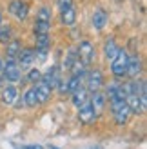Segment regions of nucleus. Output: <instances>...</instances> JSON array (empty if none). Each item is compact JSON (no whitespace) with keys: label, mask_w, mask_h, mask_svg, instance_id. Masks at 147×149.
<instances>
[{"label":"nucleus","mask_w":147,"mask_h":149,"mask_svg":"<svg viewBox=\"0 0 147 149\" xmlns=\"http://www.w3.org/2000/svg\"><path fill=\"white\" fill-rule=\"evenodd\" d=\"M109 104H111V109H113V116H114V122L118 125H123L129 120V115H131V109L127 107V104L123 98H109Z\"/></svg>","instance_id":"f257e3e1"},{"label":"nucleus","mask_w":147,"mask_h":149,"mask_svg":"<svg viewBox=\"0 0 147 149\" xmlns=\"http://www.w3.org/2000/svg\"><path fill=\"white\" fill-rule=\"evenodd\" d=\"M127 56L129 53L126 49H118V53L114 55V58L111 60V73L116 78L126 77V69H127Z\"/></svg>","instance_id":"f03ea898"},{"label":"nucleus","mask_w":147,"mask_h":149,"mask_svg":"<svg viewBox=\"0 0 147 149\" xmlns=\"http://www.w3.org/2000/svg\"><path fill=\"white\" fill-rule=\"evenodd\" d=\"M76 56L78 60L82 62L84 65H91L94 62V56H96V51H94V46L89 40L80 42V46L76 47Z\"/></svg>","instance_id":"7ed1b4c3"},{"label":"nucleus","mask_w":147,"mask_h":149,"mask_svg":"<svg viewBox=\"0 0 147 149\" xmlns=\"http://www.w3.org/2000/svg\"><path fill=\"white\" fill-rule=\"evenodd\" d=\"M20 65L17 62V58H7V62L4 64V71H2V77L7 82H18L20 80Z\"/></svg>","instance_id":"20e7f679"},{"label":"nucleus","mask_w":147,"mask_h":149,"mask_svg":"<svg viewBox=\"0 0 147 149\" xmlns=\"http://www.w3.org/2000/svg\"><path fill=\"white\" fill-rule=\"evenodd\" d=\"M85 84H87V91L89 93H96L100 91V87L104 86V74H102L100 69H93L87 73V78H85Z\"/></svg>","instance_id":"39448f33"},{"label":"nucleus","mask_w":147,"mask_h":149,"mask_svg":"<svg viewBox=\"0 0 147 149\" xmlns=\"http://www.w3.org/2000/svg\"><path fill=\"white\" fill-rule=\"evenodd\" d=\"M35 58H36V51L33 47H22L17 55V62L20 65V69H29L31 64L35 62Z\"/></svg>","instance_id":"423d86ee"},{"label":"nucleus","mask_w":147,"mask_h":149,"mask_svg":"<svg viewBox=\"0 0 147 149\" xmlns=\"http://www.w3.org/2000/svg\"><path fill=\"white\" fill-rule=\"evenodd\" d=\"M142 73V58L138 55H129L127 56V69L126 74H129L131 78H136Z\"/></svg>","instance_id":"0eeeda50"},{"label":"nucleus","mask_w":147,"mask_h":149,"mask_svg":"<svg viewBox=\"0 0 147 149\" xmlns=\"http://www.w3.org/2000/svg\"><path fill=\"white\" fill-rule=\"evenodd\" d=\"M9 13L15 15L18 20H26L27 13H29V6H27V2H22V0H13L9 4Z\"/></svg>","instance_id":"6e6552de"},{"label":"nucleus","mask_w":147,"mask_h":149,"mask_svg":"<svg viewBox=\"0 0 147 149\" xmlns=\"http://www.w3.org/2000/svg\"><path fill=\"white\" fill-rule=\"evenodd\" d=\"M78 118H80L82 124H91L94 118H96V113H94V109L89 102H85L84 106L78 107Z\"/></svg>","instance_id":"1a4fd4ad"},{"label":"nucleus","mask_w":147,"mask_h":149,"mask_svg":"<svg viewBox=\"0 0 147 149\" xmlns=\"http://www.w3.org/2000/svg\"><path fill=\"white\" fill-rule=\"evenodd\" d=\"M51 91H53V89H51L46 82H36V86H35V93H36V98H38V102L40 104H44V102H47L49 98H51Z\"/></svg>","instance_id":"9d476101"},{"label":"nucleus","mask_w":147,"mask_h":149,"mask_svg":"<svg viewBox=\"0 0 147 149\" xmlns=\"http://www.w3.org/2000/svg\"><path fill=\"white\" fill-rule=\"evenodd\" d=\"M107 20H109V17L102 7H98V9L93 13V27L96 29V31H102V29L107 26Z\"/></svg>","instance_id":"9b49d317"},{"label":"nucleus","mask_w":147,"mask_h":149,"mask_svg":"<svg viewBox=\"0 0 147 149\" xmlns=\"http://www.w3.org/2000/svg\"><path fill=\"white\" fill-rule=\"evenodd\" d=\"M42 82H46V84L53 89V87H56V84L60 82V74H58V69L56 68H49L46 73L42 74V78H40Z\"/></svg>","instance_id":"f8f14e48"},{"label":"nucleus","mask_w":147,"mask_h":149,"mask_svg":"<svg viewBox=\"0 0 147 149\" xmlns=\"http://www.w3.org/2000/svg\"><path fill=\"white\" fill-rule=\"evenodd\" d=\"M17 98H18L17 87H15V86H7V87H4V91H2V104H4V106H13Z\"/></svg>","instance_id":"ddd939ff"},{"label":"nucleus","mask_w":147,"mask_h":149,"mask_svg":"<svg viewBox=\"0 0 147 149\" xmlns=\"http://www.w3.org/2000/svg\"><path fill=\"white\" fill-rule=\"evenodd\" d=\"M73 95V106L75 107H80V106H84L85 102H89V91L87 89H84V87H80L78 91H75V93H71Z\"/></svg>","instance_id":"4468645a"},{"label":"nucleus","mask_w":147,"mask_h":149,"mask_svg":"<svg viewBox=\"0 0 147 149\" xmlns=\"http://www.w3.org/2000/svg\"><path fill=\"white\" fill-rule=\"evenodd\" d=\"M84 78H85V73H82V74H73V77L67 80V93L78 91V89L82 87V84H84Z\"/></svg>","instance_id":"2eb2a0df"},{"label":"nucleus","mask_w":147,"mask_h":149,"mask_svg":"<svg viewBox=\"0 0 147 149\" xmlns=\"http://www.w3.org/2000/svg\"><path fill=\"white\" fill-rule=\"evenodd\" d=\"M62 13V22L67 27H71V26H75V22H76V11H75V6H71V7H67V9H64V11H60Z\"/></svg>","instance_id":"dca6fc26"},{"label":"nucleus","mask_w":147,"mask_h":149,"mask_svg":"<svg viewBox=\"0 0 147 149\" xmlns=\"http://www.w3.org/2000/svg\"><path fill=\"white\" fill-rule=\"evenodd\" d=\"M89 104L93 106V109H94V113H98V111H102V107L105 106V95H102L100 91H96V93H93V96H91V100H89Z\"/></svg>","instance_id":"f3484780"},{"label":"nucleus","mask_w":147,"mask_h":149,"mask_svg":"<svg viewBox=\"0 0 147 149\" xmlns=\"http://www.w3.org/2000/svg\"><path fill=\"white\" fill-rule=\"evenodd\" d=\"M118 46H116V42L114 40H111V38H107L105 40V44H104V55H105V58L107 60H113L114 58V55L118 53Z\"/></svg>","instance_id":"a211bd4d"},{"label":"nucleus","mask_w":147,"mask_h":149,"mask_svg":"<svg viewBox=\"0 0 147 149\" xmlns=\"http://www.w3.org/2000/svg\"><path fill=\"white\" fill-rule=\"evenodd\" d=\"M22 100H24V106L26 107H36L38 106V98H36V93H35V87H31V89H27L26 91V95L22 96Z\"/></svg>","instance_id":"6ab92c4d"},{"label":"nucleus","mask_w":147,"mask_h":149,"mask_svg":"<svg viewBox=\"0 0 147 149\" xmlns=\"http://www.w3.org/2000/svg\"><path fill=\"white\" fill-rule=\"evenodd\" d=\"M22 49V46H20V42L18 40H9L6 44V56L7 58H17V55H18V51Z\"/></svg>","instance_id":"aec40b11"},{"label":"nucleus","mask_w":147,"mask_h":149,"mask_svg":"<svg viewBox=\"0 0 147 149\" xmlns=\"http://www.w3.org/2000/svg\"><path fill=\"white\" fill-rule=\"evenodd\" d=\"M51 29V22L49 20H38L35 22V35H49Z\"/></svg>","instance_id":"412c9836"},{"label":"nucleus","mask_w":147,"mask_h":149,"mask_svg":"<svg viewBox=\"0 0 147 149\" xmlns=\"http://www.w3.org/2000/svg\"><path fill=\"white\" fill-rule=\"evenodd\" d=\"M13 38V29L9 24H0V44H7Z\"/></svg>","instance_id":"4be33fe9"},{"label":"nucleus","mask_w":147,"mask_h":149,"mask_svg":"<svg viewBox=\"0 0 147 149\" xmlns=\"http://www.w3.org/2000/svg\"><path fill=\"white\" fill-rule=\"evenodd\" d=\"M40 78H42V73L36 69V68L29 69V73H27V80L31 82V84H36V82H40Z\"/></svg>","instance_id":"5701e85b"},{"label":"nucleus","mask_w":147,"mask_h":149,"mask_svg":"<svg viewBox=\"0 0 147 149\" xmlns=\"http://www.w3.org/2000/svg\"><path fill=\"white\" fill-rule=\"evenodd\" d=\"M120 89V82H109V86H107V89H105V96L107 98H111L113 95H116V91Z\"/></svg>","instance_id":"b1692460"},{"label":"nucleus","mask_w":147,"mask_h":149,"mask_svg":"<svg viewBox=\"0 0 147 149\" xmlns=\"http://www.w3.org/2000/svg\"><path fill=\"white\" fill-rule=\"evenodd\" d=\"M76 60H78V56H76V49H69L67 58H65V68L71 69V68H73V64H75Z\"/></svg>","instance_id":"393cba45"},{"label":"nucleus","mask_w":147,"mask_h":149,"mask_svg":"<svg viewBox=\"0 0 147 149\" xmlns=\"http://www.w3.org/2000/svg\"><path fill=\"white\" fill-rule=\"evenodd\" d=\"M73 6V0H58V7H60V11L67 9V7Z\"/></svg>","instance_id":"a878e982"},{"label":"nucleus","mask_w":147,"mask_h":149,"mask_svg":"<svg viewBox=\"0 0 147 149\" xmlns=\"http://www.w3.org/2000/svg\"><path fill=\"white\" fill-rule=\"evenodd\" d=\"M20 149H44L42 146H24V147H20Z\"/></svg>","instance_id":"bb28decb"},{"label":"nucleus","mask_w":147,"mask_h":149,"mask_svg":"<svg viewBox=\"0 0 147 149\" xmlns=\"http://www.w3.org/2000/svg\"><path fill=\"white\" fill-rule=\"evenodd\" d=\"M2 71H4V62L0 60V78H2Z\"/></svg>","instance_id":"cd10ccee"},{"label":"nucleus","mask_w":147,"mask_h":149,"mask_svg":"<svg viewBox=\"0 0 147 149\" xmlns=\"http://www.w3.org/2000/svg\"><path fill=\"white\" fill-rule=\"evenodd\" d=\"M0 24H2V13H0Z\"/></svg>","instance_id":"c85d7f7f"}]
</instances>
